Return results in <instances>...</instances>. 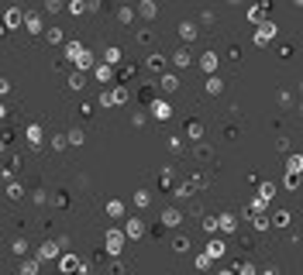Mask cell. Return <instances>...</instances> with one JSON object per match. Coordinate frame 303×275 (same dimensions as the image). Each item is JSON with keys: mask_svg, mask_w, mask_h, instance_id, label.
Wrapping results in <instances>:
<instances>
[{"mask_svg": "<svg viewBox=\"0 0 303 275\" xmlns=\"http://www.w3.org/2000/svg\"><path fill=\"white\" fill-rule=\"evenodd\" d=\"M124 238H128V230L110 227V230H107V251H110V255H121V251H124Z\"/></svg>", "mask_w": 303, "mask_h": 275, "instance_id": "1", "label": "cell"}, {"mask_svg": "<svg viewBox=\"0 0 303 275\" xmlns=\"http://www.w3.org/2000/svg\"><path fill=\"white\" fill-rule=\"evenodd\" d=\"M159 86H162V93H176L179 90V76L176 72H162L159 76Z\"/></svg>", "mask_w": 303, "mask_h": 275, "instance_id": "2", "label": "cell"}, {"mask_svg": "<svg viewBox=\"0 0 303 275\" xmlns=\"http://www.w3.org/2000/svg\"><path fill=\"white\" fill-rule=\"evenodd\" d=\"M272 34H276V24H272V21H262V24H258V31H255V42H258V45H265Z\"/></svg>", "mask_w": 303, "mask_h": 275, "instance_id": "3", "label": "cell"}, {"mask_svg": "<svg viewBox=\"0 0 303 275\" xmlns=\"http://www.w3.org/2000/svg\"><path fill=\"white\" fill-rule=\"evenodd\" d=\"M152 113H155L159 121H169V117H172V107H169V100H152Z\"/></svg>", "mask_w": 303, "mask_h": 275, "instance_id": "4", "label": "cell"}, {"mask_svg": "<svg viewBox=\"0 0 303 275\" xmlns=\"http://www.w3.org/2000/svg\"><path fill=\"white\" fill-rule=\"evenodd\" d=\"M24 28L31 34H42V17H38V14H24Z\"/></svg>", "mask_w": 303, "mask_h": 275, "instance_id": "5", "label": "cell"}, {"mask_svg": "<svg viewBox=\"0 0 303 275\" xmlns=\"http://www.w3.org/2000/svg\"><path fill=\"white\" fill-rule=\"evenodd\" d=\"M179 38H183V42H193V38H197V24H193V21L179 24Z\"/></svg>", "mask_w": 303, "mask_h": 275, "instance_id": "6", "label": "cell"}, {"mask_svg": "<svg viewBox=\"0 0 303 275\" xmlns=\"http://www.w3.org/2000/svg\"><path fill=\"white\" fill-rule=\"evenodd\" d=\"M179 210H162V227H179Z\"/></svg>", "mask_w": 303, "mask_h": 275, "instance_id": "7", "label": "cell"}, {"mask_svg": "<svg viewBox=\"0 0 303 275\" xmlns=\"http://www.w3.org/2000/svg\"><path fill=\"white\" fill-rule=\"evenodd\" d=\"M186 138L200 141V138H203V124H200V121H189V124H186Z\"/></svg>", "mask_w": 303, "mask_h": 275, "instance_id": "8", "label": "cell"}, {"mask_svg": "<svg viewBox=\"0 0 303 275\" xmlns=\"http://www.w3.org/2000/svg\"><path fill=\"white\" fill-rule=\"evenodd\" d=\"M28 145H31V151L42 145V128H38V124H31V128H28Z\"/></svg>", "mask_w": 303, "mask_h": 275, "instance_id": "9", "label": "cell"}, {"mask_svg": "<svg viewBox=\"0 0 303 275\" xmlns=\"http://www.w3.org/2000/svg\"><path fill=\"white\" fill-rule=\"evenodd\" d=\"M124 230H128V238H141V234H145V224H141V220H128Z\"/></svg>", "mask_w": 303, "mask_h": 275, "instance_id": "10", "label": "cell"}, {"mask_svg": "<svg viewBox=\"0 0 303 275\" xmlns=\"http://www.w3.org/2000/svg\"><path fill=\"white\" fill-rule=\"evenodd\" d=\"M262 14H265V4H252L248 7V21L252 24H262Z\"/></svg>", "mask_w": 303, "mask_h": 275, "instance_id": "11", "label": "cell"}, {"mask_svg": "<svg viewBox=\"0 0 303 275\" xmlns=\"http://www.w3.org/2000/svg\"><path fill=\"white\" fill-rule=\"evenodd\" d=\"M235 227H238V220H235L231 213H220V234H231Z\"/></svg>", "mask_w": 303, "mask_h": 275, "instance_id": "12", "label": "cell"}, {"mask_svg": "<svg viewBox=\"0 0 303 275\" xmlns=\"http://www.w3.org/2000/svg\"><path fill=\"white\" fill-rule=\"evenodd\" d=\"M76 69H83V72H90V69H93V55H90V49H86L80 59H76Z\"/></svg>", "mask_w": 303, "mask_h": 275, "instance_id": "13", "label": "cell"}, {"mask_svg": "<svg viewBox=\"0 0 303 275\" xmlns=\"http://www.w3.org/2000/svg\"><path fill=\"white\" fill-rule=\"evenodd\" d=\"M220 90H224V80H220V76H210V80H207V93H210V97H217Z\"/></svg>", "mask_w": 303, "mask_h": 275, "instance_id": "14", "label": "cell"}, {"mask_svg": "<svg viewBox=\"0 0 303 275\" xmlns=\"http://www.w3.org/2000/svg\"><path fill=\"white\" fill-rule=\"evenodd\" d=\"M38 255H42V258H55V255H59V244H55V241H45L42 248H38Z\"/></svg>", "mask_w": 303, "mask_h": 275, "instance_id": "15", "label": "cell"}, {"mask_svg": "<svg viewBox=\"0 0 303 275\" xmlns=\"http://www.w3.org/2000/svg\"><path fill=\"white\" fill-rule=\"evenodd\" d=\"M121 55H124V52H121V49H118V45H110V49H107V52H103V59H107V62H110V65H118V62H121Z\"/></svg>", "mask_w": 303, "mask_h": 275, "instance_id": "16", "label": "cell"}, {"mask_svg": "<svg viewBox=\"0 0 303 275\" xmlns=\"http://www.w3.org/2000/svg\"><path fill=\"white\" fill-rule=\"evenodd\" d=\"M110 93H114V107H124V103H128V90H124V86H114Z\"/></svg>", "mask_w": 303, "mask_h": 275, "instance_id": "17", "label": "cell"}, {"mask_svg": "<svg viewBox=\"0 0 303 275\" xmlns=\"http://www.w3.org/2000/svg\"><path fill=\"white\" fill-rule=\"evenodd\" d=\"M172 62L176 65H189L193 59H189V49H179V52H172Z\"/></svg>", "mask_w": 303, "mask_h": 275, "instance_id": "18", "label": "cell"}, {"mask_svg": "<svg viewBox=\"0 0 303 275\" xmlns=\"http://www.w3.org/2000/svg\"><path fill=\"white\" fill-rule=\"evenodd\" d=\"M21 21H24V14H21L17 7H11V11H7V28H17Z\"/></svg>", "mask_w": 303, "mask_h": 275, "instance_id": "19", "label": "cell"}, {"mask_svg": "<svg viewBox=\"0 0 303 275\" xmlns=\"http://www.w3.org/2000/svg\"><path fill=\"white\" fill-rule=\"evenodd\" d=\"M200 65H203L207 72H214V69H217V52H207V55L200 59Z\"/></svg>", "mask_w": 303, "mask_h": 275, "instance_id": "20", "label": "cell"}, {"mask_svg": "<svg viewBox=\"0 0 303 275\" xmlns=\"http://www.w3.org/2000/svg\"><path fill=\"white\" fill-rule=\"evenodd\" d=\"M207 255H210V258H217V255H224V241H220V238H214V241L207 244Z\"/></svg>", "mask_w": 303, "mask_h": 275, "instance_id": "21", "label": "cell"}, {"mask_svg": "<svg viewBox=\"0 0 303 275\" xmlns=\"http://www.w3.org/2000/svg\"><path fill=\"white\" fill-rule=\"evenodd\" d=\"M45 42H49V45H59V42H62V28H49V31H45Z\"/></svg>", "mask_w": 303, "mask_h": 275, "instance_id": "22", "label": "cell"}, {"mask_svg": "<svg viewBox=\"0 0 303 275\" xmlns=\"http://www.w3.org/2000/svg\"><path fill=\"white\" fill-rule=\"evenodd\" d=\"M83 52H86V49H83V42H72V45H69V49H66V55H69V59H72V62H76V59H80V55H83Z\"/></svg>", "mask_w": 303, "mask_h": 275, "instance_id": "23", "label": "cell"}, {"mask_svg": "<svg viewBox=\"0 0 303 275\" xmlns=\"http://www.w3.org/2000/svg\"><path fill=\"white\" fill-rule=\"evenodd\" d=\"M69 86H72V90H83V86H86V83H83V69H76V72L69 76Z\"/></svg>", "mask_w": 303, "mask_h": 275, "instance_id": "24", "label": "cell"}, {"mask_svg": "<svg viewBox=\"0 0 303 275\" xmlns=\"http://www.w3.org/2000/svg\"><path fill=\"white\" fill-rule=\"evenodd\" d=\"M272 227H279V230H283V227H289V213H286V210H279V213L272 217Z\"/></svg>", "mask_w": 303, "mask_h": 275, "instance_id": "25", "label": "cell"}, {"mask_svg": "<svg viewBox=\"0 0 303 275\" xmlns=\"http://www.w3.org/2000/svg\"><path fill=\"white\" fill-rule=\"evenodd\" d=\"M97 80H100V83H107V80H114V69H110V62L97 69Z\"/></svg>", "mask_w": 303, "mask_h": 275, "instance_id": "26", "label": "cell"}, {"mask_svg": "<svg viewBox=\"0 0 303 275\" xmlns=\"http://www.w3.org/2000/svg\"><path fill=\"white\" fill-rule=\"evenodd\" d=\"M148 203H152V196H148L145 189H138V193H135V207H141V210H145Z\"/></svg>", "mask_w": 303, "mask_h": 275, "instance_id": "27", "label": "cell"}, {"mask_svg": "<svg viewBox=\"0 0 303 275\" xmlns=\"http://www.w3.org/2000/svg\"><path fill=\"white\" fill-rule=\"evenodd\" d=\"M107 213H110V217H121V213H124V203H121V200H110V203H107Z\"/></svg>", "mask_w": 303, "mask_h": 275, "instance_id": "28", "label": "cell"}, {"mask_svg": "<svg viewBox=\"0 0 303 275\" xmlns=\"http://www.w3.org/2000/svg\"><path fill=\"white\" fill-rule=\"evenodd\" d=\"M148 69L162 72V69H166V59H162V55H148Z\"/></svg>", "mask_w": 303, "mask_h": 275, "instance_id": "29", "label": "cell"}, {"mask_svg": "<svg viewBox=\"0 0 303 275\" xmlns=\"http://www.w3.org/2000/svg\"><path fill=\"white\" fill-rule=\"evenodd\" d=\"M59 268H62V272H76V268H80V261H76V258H72V255H66V258H62V265H59Z\"/></svg>", "mask_w": 303, "mask_h": 275, "instance_id": "30", "label": "cell"}, {"mask_svg": "<svg viewBox=\"0 0 303 275\" xmlns=\"http://www.w3.org/2000/svg\"><path fill=\"white\" fill-rule=\"evenodd\" d=\"M141 17H155V4H152V0H141Z\"/></svg>", "mask_w": 303, "mask_h": 275, "instance_id": "31", "label": "cell"}, {"mask_svg": "<svg viewBox=\"0 0 303 275\" xmlns=\"http://www.w3.org/2000/svg\"><path fill=\"white\" fill-rule=\"evenodd\" d=\"M21 275H38V261H21Z\"/></svg>", "mask_w": 303, "mask_h": 275, "instance_id": "32", "label": "cell"}, {"mask_svg": "<svg viewBox=\"0 0 303 275\" xmlns=\"http://www.w3.org/2000/svg\"><path fill=\"white\" fill-rule=\"evenodd\" d=\"M286 169H289V172H303V155H293Z\"/></svg>", "mask_w": 303, "mask_h": 275, "instance_id": "33", "label": "cell"}, {"mask_svg": "<svg viewBox=\"0 0 303 275\" xmlns=\"http://www.w3.org/2000/svg\"><path fill=\"white\" fill-rule=\"evenodd\" d=\"M66 145H69V134H55V138H52V148H55V151H62Z\"/></svg>", "mask_w": 303, "mask_h": 275, "instance_id": "34", "label": "cell"}, {"mask_svg": "<svg viewBox=\"0 0 303 275\" xmlns=\"http://www.w3.org/2000/svg\"><path fill=\"white\" fill-rule=\"evenodd\" d=\"M66 7V0H45V11H52V14H59Z\"/></svg>", "mask_w": 303, "mask_h": 275, "instance_id": "35", "label": "cell"}, {"mask_svg": "<svg viewBox=\"0 0 303 275\" xmlns=\"http://www.w3.org/2000/svg\"><path fill=\"white\" fill-rule=\"evenodd\" d=\"M83 141H86V138H83V131H80V128H72V131H69V145H83Z\"/></svg>", "mask_w": 303, "mask_h": 275, "instance_id": "36", "label": "cell"}, {"mask_svg": "<svg viewBox=\"0 0 303 275\" xmlns=\"http://www.w3.org/2000/svg\"><path fill=\"white\" fill-rule=\"evenodd\" d=\"M272 193H276V186H272V182H262V193H258L262 200H272Z\"/></svg>", "mask_w": 303, "mask_h": 275, "instance_id": "37", "label": "cell"}, {"mask_svg": "<svg viewBox=\"0 0 303 275\" xmlns=\"http://www.w3.org/2000/svg\"><path fill=\"white\" fill-rule=\"evenodd\" d=\"M11 251H14V255H24V251H28V241H24V238H17V241L11 244Z\"/></svg>", "mask_w": 303, "mask_h": 275, "instance_id": "38", "label": "cell"}, {"mask_svg": "<svg viewBox=\"0 0 303 275\" xmlns=\"http://www.w3.org/2000/svg\"><path fill=\"white\" fill-rule=\"evenodd\" d=\"M138 100H145V103H152V100H155V90H148V86H145V90H138Z\"/></svg>", "mask_w": 303, "mask_h": 275, "instance_id": "39", "label": "cell"}, {"mask_svg": "<svg viewBox=\"0 0 303 275\" xmlns=\"http://www.w3.org/2000/svg\"><path fill=\"white\" fill-rule=\"evenodd\" d=\"M272 220H265V217H255V230H269Z\"/></svg>", "mask_w": 303, "mask_h": 275, "instance_id": "40", "label": "cell"}, {"mask_svg": "<svg viewBox=\"0 0 303 275\" xmlns=\"http://www.w3.org/2000/svg\"><path fill=\"white\" fill-rule=\"evenodd\" d=\"M69 11H72V14H83V11H86V4H83V0H72Z\"/></svg>", "mask_w": 303, "mask_h": 275, "instance_id": "41", "label": "cell"}, {"mask_svg": "<svg viewBox=\"0 0 303 275\" xmlns=\"http://www.w3.org/2000/svg\"><path fill=\"white\" fill-rule=\"evenodd\" d=\"M186 248H189V241H186V238H176V244H172V251H179V255H183Z\"/></svg>", "mask_w": 303, "mask_h": 275, "instance_id": "42", "label": "cell"}, {"mask_svg": "<svg viewBox=\"0 0 303 275\" xmlns=\"http://www.w3.org/2000/svg\"><path fill=\"white\" fill-rule=\"evenodd\" d=\"M7 196H11V200H21V186L11 182V186H7Z\"/></svg>", "mask_w": 303, "mask_h": 275, "instance_id": "43", "label": "cell"}, {"mask_svg": "<svg viewBox=\"0 0 303 275\" xmlns=\"http://www.w3.org/2000/svg\"><path fill=\"white\" fill-rule=\"evenodd\" d=\"M296 186H300V179H296V172H289L286 176V189H296Z\"/></svg>", "mask_w": 303, "mask_h": 275, "instance_id": "44", "label": "cell"}, {"mask_svg": "<svg viewBox=\"0 0 303 275\" xmlns=\"http://www.w3.org/2000/svg\"><path fill=\"white\" fill-rule=\"evenodd\" d=\"M189 189H193V182H183V186L176 189V196H189Z\"/></svg>", "mask_w": 303, "mask_h": 275, "instance_id": "45", "label": "cell"}, {"mask_svg": "<svg viewBox=\"0 0 303 275\" xmlns=\"http://www.w3.org/2000/svg\"><path fill=\"white\" fill-rule=\"evenodd\" d=\"M210 265V255H197V268H207Z\"/></svg>", "mask_w": 303, "mask_h": 275, "instance_id": "46", "label": "cell"}, {"mask_svg": "<svg viewBox=\"0 0 303 275\" xmlns=\"http://www.w3.org/2000/svg\"><path fill=\"white\" fill-rule=\"evenodd\" d=\"M293 4H296V7H303V0H293Z\"/></svg>", "mask_w": 303, "mask_h": 275, "instance_id": "47", "label": "cell"}]
</instances>
